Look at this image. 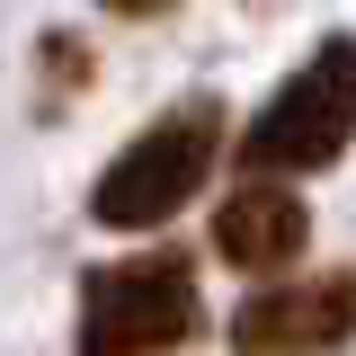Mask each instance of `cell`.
Returning a JSON list of instances; mask_svg holds the SVG:
<instances>
[{
    "label": "cell",
    "instance_id": "obj_1",
    "mask_svg": "<svg viewBox=\"0 0 356 356\" xmlns=\"http://www.w3.org/2000/svg\"><path fill=\"white\" fill-rule=\"evenodd\" d=\"M222 161V107L214 98H196V107H170L161 125H143L107 161V178L89 187V222H107V232H152V222H170Z\"/></svg>",
    "mask_w": 356,
    "mask_h": 356
},
{
    "label": "cell",
    "instance_id": "obj_2",
    "mask_svg": "<svg viewBox=\"0 0 356 356\" xmlns=\"http://www.w3.org/2000/svg\"><path fill=\"white\" fill-rule=\"evenodd\" d=\"M196 267L178 250H143L81 276V356H170L196 339Z\"/></svg>",
    "mask_w": 356,
    "mask_h": 356
},
{
    "label": "cell",
    "instance_id": "obj_3",
    "mask_svg": "<svg viewBox=\"0 0 356 356\" xmlns=\"http://www.w3.org/2000/svg\"><path fill=\"white\" fill-rule=\"evenodd\" d=\"M348 134H356V36H321L312 63L250 116L232 161L259 170V178H276V170L303 178V170H330L348 152Z\"/></svg>",
    "mask_w": 356,
    "mask_h": 356
},
{
    "label": "cell",
    "instance_id": "obj_4",
    "mask_svg": "<svg viewBox=\"0 0 356 356\" xmlns=\"http://www.w3.org/2000/svg\"><path fill=\"white\" fill-rule=\"evenodd\" d=\"M356 339V276H303V285H267L232 312V348L241 356H330Z\"/></svg>",
    "mask_w": 356,
    "mask_h": 356
},
{
    "label": "cell",
    "instance_id": "obj_5",
    "mask_svg": "<svg viewBox=\"0 0 356 356\" xmlns=\"http://www.w3.org/2000/svg\"><path fill=\"white\" fill-rule=\"evenodd\" d=\"M303 196L294 187H241V196H222V214H214V250L222 267H250V276H267V267H294L303 259Z\"/></svg>",
    "mask_w": 356,
    "mask_h": 356
},
{
    "label": "cell",
    "instance_id": "obj_6",
    "mask_svg": "<svg viewBox=\"0 0 356 356\" xmlns=\"http://www.w3.org/2000/svg\"><path fill=\"white\" fill-rule=\"evenodd\" d=\"M98 9H116V18H152L161 0H98Z\"/></svg>",
    "mask_w": 356,
    "mask_h": 356
}]
</instances>
